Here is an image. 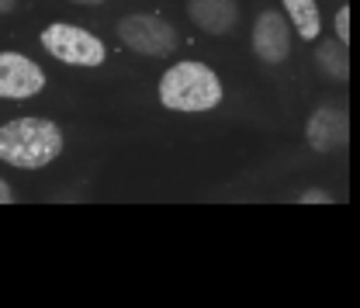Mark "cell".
<instances>
[{
  "label": "cell",
  "mask_w": 360,
  "mask_h": 308,
  "mask_svg": "<svg viewBox=\"0 0 360 308\" xmlns=\"http://www.w3.org/2000/svg\"><path fill=\"white\" fill-rule=\"evenodd\" d=\"M253 52L267 63V66H277L288 59L291 52V28L284 21L281 11H264L253 25Z\"/></svg>",
  "instance_id": "7"
},
{
  "label": "cell",
  "mask_w": 360,
  "mask_h": 308,
  "mask_svg": "<svg viewBox=\"0 0 360 308\" xmlns=\"http://www.w3.org/2000/svg\"><path fill=\"white\" fill-rule=\"evenodd\" d=\"M45 87V70L18 52H0V97L28 101Z\"/></svg>",
  "instance_id": "5"
},
{
  "label": "cell",
  "mask_w": 360,
  "mask_h": 308,
  "mask_svg": "<svg viewBox=\"0 0 360 308\" xmlns=\"http://www.w3.org/2000/svg\"><path fill=\"white\" fill-rule=\"evenodd\" d=\"M187 18L208 35H229L239 25V4L236 0H187Z\"/></svg>",
  "instance_id": "8"
},
{
  "label": "cell",
  "mask_w": 360,
  "mask_h": 308,
  "mask_svg": "<svg viewBox=\"0 0 360 308\" xmlns=\"http://www.w3.org/2000/svg\"><path fill=\"white\" fill-rule=\"evenodd\" d=\"M315 63L319 70L329 77V80H350V52H347V42L340 39H322L315 45Z\"/></svg>",
  "instance_id": "9"
},
{
  "label": "cell",
  "mask_w": 360,
  "mask_h": 308,
  "mask_svg": "<svg viewBox=\"0 0 360 308\" xmlns=\"http://www.w3.org/2000/svg\"><path fill=\"white\" fill-rule=\"evenodd\" d=\"M63 153V132L49 118H11L0 125V160L21 170H39Z\"/></svg>",
  "instance_id": "1"
},
{
  "label": "cell",
  "mask_w": 360,
  "mask_h": 308,
  "mask_svg": "<svg viewBox=\"0 0 360 308\" xmlns=\"http://www.w3.org/2000/svg\"><path fill=\"white\" fill-rule=\"evenodd\" d=\"M7 11H14V0H0V14H7Z\"/></svg>",
  "instance_id": "14"
},
{
  "label": "cell",
  "mask_w": 360,
  "mask_h": 308,
  "mask_svg": "<svg viewBox=\"0 0 360 308\" xmlns=\"http://www.w3.org/2000/svg\"><path fill=\"white\" fill-rule=\"evenodd\" d=\"M118 39L139 56H170L177 49V28L156 14H129L118 21Z\"/></svg>",
  "instance_id": "3"
},
{
  "label": "cell",
  "mask_w": 360,
  "mask_h": 308,
  "mask_svg": "<svg viewBox=\"0 0 360 308\" xmlns=\"http://www.w3.org/2000/svg\"><path fill=\"white\" fill-rule=\"evenodd\" d=\"M0 205H14V191L7 187V180L0 177Z\"/></svg>",
  "instance_id": "13"
},
{
  "label": "cell",
  "mask_w": 360,
  "mask_h": 308,
  "mask_svg": "<svg viewBox=\"0 0 360 308\" xmlns=\"http://www.w3.org/2000/svg\"><path fill=\"white\" fill-rule=\"evenodd\" d=\"M305 139L315 153H336L350 142V115L343 108L322 104L319 111H312L309 125H305Z\"/></svg>",
  "instance_id": "6"
},
{
  "label": "cell",
  "mask_w": 360,
  "mask_h": 308,
  "mask_svg": "<svg viewBox=\"0 0 360 308\" xmlns=\"http://www.w3.org/2000/svg\"><path fill=\"white\" fill-rule=\"evenodd\" d=\"M298 201L302 205H333V194H326V191H305Z\"/></svg>",
  "instance_id": "12"
},
{
  "label": "cell",
  "mask_w": 360,
  "mask_h": 308,
  "mask_svg": "<svg viewBox=\"0 0 360 308\" xmlns=\"http://www.w3.org/2000/svg\"><path fill=\"white\" fill-rule=\"evenodd\" d=\"M42 45L49 56H56V59H63V63H70V66H101L104 56H108L101 39H94L84 28L63 25V21H56V25L45 28Z\"/></svg>",
  "instance_id": "4"
},
{
  "label": "cell",
  "mask_w": 360,
  "mask_h": 308,
  "mask_svg": "<svg viewBox=\"0 0 360 308\" xmlns=\"http://www.w3.org/2000/svg\"><path fill=\"white\" fill-rule=\"evenodd\" d=\"M284 11H288L295 32L305 42H315L322 35V18H319V4L315 0H284Z\"/></svg>",
  "instance_id": "10"
},
{
  "label": "cell",
  "mask_w": 360,
  "mask_h": 308,
  "mask_svg": "<svg viewBox=\"0 0 360 308\" xmlns=\"http://www.w3.org/2000/svg\"><path fill=\"white\" fill-rule=\"evenodd\" d=\"M73 4H104V0H73Z\"/></svg>",
  "instance_id": "15"
},
{
  "label": "cell",
  "mask_w": 360,
  "mask_h": 308,
  "mask_svg": "<svg viewBox=\"0 0 360 308\" xmlns=\"http://www.w3.org/2000/svg\"><path fill=\"white\" fill-rule=\"evenodd\" d=\"M336 39L350 45V7H340L336 11Z\"/></svg>",
  "instance_id": "11"
},
{
  "label": "cell",
  "mask_w": 360,
  "mask_h": 308,
  "mask_svg": "<svg viewBox=\"0 0 360 308\" xmlns=\"http://www.w3.org/2000/svg\"><path fill=\"white\" fill-rule=\"evenodd\" d=\"M160 104L170 111H212L222 101V84L205 63H177L160 77Z\"/></svg>",
  "instance_id": "2"
}]
</instances>
